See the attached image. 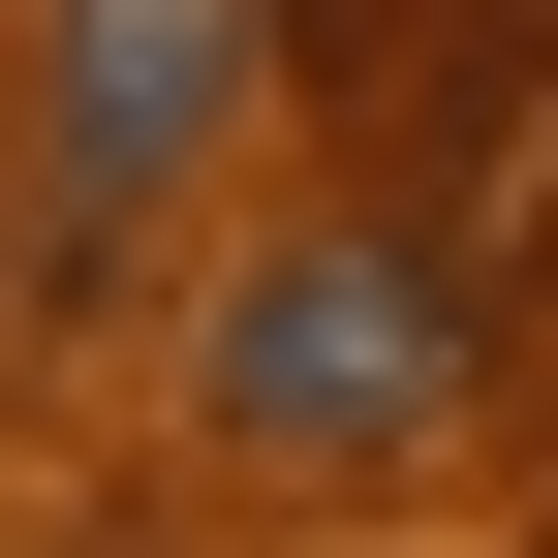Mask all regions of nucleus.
Here are the masks:
<instances>
[{
  "label": "nucleus",
  "mask_w": 558,
  "mask_h": 558,
  "mask_svg": "<svg viewBox=\"0 0 558 558\" xmlns=\"http://www.w3.org/2000/svg\"><path fill=\"white\" fill-rule=\"evenodd\" d=\"M248 94H279V0H32L0 156H32V279H62V311H94V279L248 156Z\"/></svg>",
  "instance_id": "nucleus-2"
},
{
  "label": "nucleus",
  "mask_w": 558,
  "mask_h": 558,
  "mask_svg": "<svg viewBox=\"0 0 558 558\" xmlns=\"http://www.w3.org/2000/svg\"><path fill=\"white\" fill-rule=\"evenodd\" d=\"M0 186H32V156H0Z\"/></svg>",
  "instance_id": "nucleus-5"
},
{
  "label": "nucleus",
  "mask_w": 558,
  "mask_h": 558,
  "mask_svg": "<svg viewBox=\"0 0 558 558\" xmlns=\"http://www.w3.org/2000/svg\"><path fill=\"white\" fill-rule=\"evenodd\" d=\"M465 373H497V311H465L435 248L341 186V218H279L218 279V341H186V435L248 465V497H403V465L465 435Z\"/></svg>",
  "instance_id": "nucleus-1"
},
{
  "label": "nucleus",
  "mask_w": 558,
  "mask_h": 558,
  "mask_svg": "<svg viewBox=\"0 0 558 558\" xmlns=\"http://www.w3.org/2000/svg\"><path fill=\"white\" fill-rule=\"evenodd\" d=\"M435 32H465V0H279V62H341V94H403Z\"/></svg>",
  "instance_id": "nucleus-4"
},
{
  "label": "nucleus",
  "mask_w": 558,
  "mask_h": 558,
  "mask_svg": "<svg viewBox=\"0 0 558 558\" xmlns=\"http://www.w3.org/2000/svg\"><path fill=\"white\" fill-rule=\"evenodd\" d=\"M373 218L435 248L465 311L558 279V0H465V32H435V186H373Z\"/></svg>",
  "instance_id": "nucleus-3"
}]
</instances>
